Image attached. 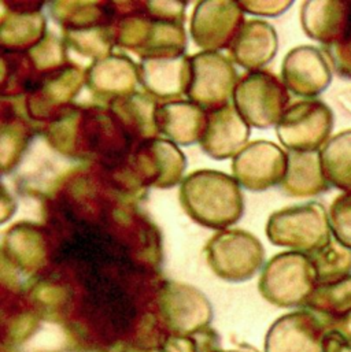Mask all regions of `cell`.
Returning a JSON list of instances; mask_svg holds the SVG:
<instances>
[{
  "label": "cell",
  "mask_w": 351,
  "mask_h": 352,
  "mask_svg": "<svg viewBox=\"0 0 351 352\" xmlns=\"http://www.w3.org/2000/svg\"><path fill=\"white\" fill-rule=\"evenodd\" d=\"M40 7L12 12L8 15V21L3 19L1 43L4 48L8 47L10 52L25 47L33 48L44 38L45 18L40 12Z\"/></svg>",
  "instance_id": "obj_23"
},
{
  "label": "cell",
  "mask_w": 351,
  "mask_h": 352,
  "mask_svg": "<svg viewBox=\"0 0 351 352\" xmlns=\"http://www.w3.org/2000/svg\"><path fill=\"white\" fill-rule=\"evenodd\" d=\"M250 125L242 118L233 103L207 111V122L200 139L203 151L213 160L235 158L247 144Z\"/></svg>",
  "instance_id": "obj_13"
},
{
  "label": "cell",
  "mask_w": 351,
  "mask_h": 352,
  "mask_svg": "<svg viewBox=\"0 0 351 352\" xmlns=\"http://www.w3.org/2000/svg\"><path fill=\"white\" fill-rule=\"evenodd\" d=\"M335 98H337V103L341 107V110L351 117V85L338 91Z\"/></svg>",
  "instance_id": "obj_31"
},
{
  "label": "cell",
  "mask_w": 351,
  "mask_h": 352,
  "mask_svg": "<svg viewBox=\"0 0 351 352\" xmlns=\"http://www.w3.org/2000/svg\"><path fill=\"white\" fill-rule=\"evenodd\" d=\"M189 84L187 98L206 111L232 103L239 82L237 72L229 58L215 51L189 56Z\"/></svg>",
  "instance_id": "obj_7"
},
{
  "label": "cell",
  "mask_w": 351,
  "mask_h": 352,
  "mask_svg": "<svg viewBox=\"0 0 351 352\" xmlns=\"http://www.w3.org/2000/svg\"><path fill=\"white\" fill-rule=\"evenodd\" d=\"M140 168L150 182L160 188H171L180 179L185 168V158L175 143L150 139L142 143L139 153Z\"/></svg>",
  "instance_id": "obj_19"
},
{
  "label": "cell",
  "mask_w": 351,
  "mask_h": 352,
  "mask_svg": "<svg viewBox=\"0 0 351 352\" xmlns=\"http://www.w3.org/2000/svg\"><path fill=\"white\" fill-rule=\"evenodd\" d=\"M319 285L309 255L286 251L275 255L261 270L258 291L272 306L280 309L305 307Z\"/></svg>",
  "instance_id": "obj_2"
},
{
  "label": "cell",
  "mask_w": 351,
  "mask_h": 352,
  "mask_svg": "<svg viewBox=\"0 0 351 352\" xmlns=\"http://www.w3.org/2000/svg\"><path fill=\"white\" fill-rule=\"evenodd\" d=\"M288 165V153L277 144L257 140L247 144L232 164L233 178L248 190H266L281 185Z\"/></svg>",
  "instance_id": "obj_9"
},
{
  "label": "cell",
  "mask_w": 351,
  "mask_h": 352,
  "mask_svg": "<svg viewBox=\"0 0 351 352\" xmlns=\"http://www.w3.org/2000/svg\"><path fill=\"white\" fill-rule=\"evenodd\" d=\"M306 310L316 314L328 328H341L351 320V276L335 283L319 284L309 298Z\"/></svg>",
  "instance_id": "obj_21"
},
{
  "label": "cell",
  "mask_w": 351,
  "mask_h": 352,
  "mask_svg": "<svg viewBox=\"0 0 351 352\" xmlns=\"http://www.w3.org/2000/svg\"><path fill=\"white\" fill-rule=\"evenodd\" d=\"M239 4L243 11H248L250 14L279 16L292 6V1H242Z\"/></svg>",
  "instance_id": "obj_29"
},
{
  "label": "cell",
  "mask_w": 351,
  "mask_h": 352,
  "mask_svg": "<svg viewBox=\"0 0 351 352\" xmlns=\"http://www.w3.org/2000/svg\"><path fill=\"white\" fill-rule=\"evenodd\" d=\"M140 81L139 66L127 55H107L95 60L87 70L85 82L98 98L124 99L135 94Z\"/></svg>",
  "instance_id": "obj_14"
},
{
  "label": "cell",
  "mask_w": 351,
  "mask_h": 352,
  "mask_svg": "<svg viewBox=\"0 0 351 352\" xmlns=\"http://www.w3.org/2000/svg\"><path fill=\"white\" fill-rule=\"evenodd\" d=\"M323 352H351V333L342 328H328L323 342Z\"/></svg>",
  "instance_id": "obj_30"
},
{
  "label": "cell",
  "mask_w": 351,
  "mask_h": 352,
  "mask_svg": "<svg viewBox=\"0 0 351 352\" xmlns=\"http://www.w3.org/2000/svg\"><path fill=\"white\" fill-rule=\"evenodd\" d=\"M284 193L292 197H315L330 189L319 153H288V165L281 182Z\"/></svg>",
  "instance_id": "obj_20"
},
{
  "label": "cell",
  "mask_w": 351,
  "mask_h": 352,
  "mask_svg": "<svg viewBox=\"0 0 351 352\" xmlns=\"http://www.w3.org/2000/svg\"><path fill=\"white\" fill-rule=\"evenodd\" d=\"M142 85L156 98L173 102L185 95L189 84V58L185 55L142 58L139 66Z\"/></svg>",
  "instance_id": "obj_16"
},
{
  "label": "cell",
  "mask_w": 351,
  "mask_h": 352,
  "mask_svg": "<svg viewBox=\"0 0 351 352\" xmlns=\"http://www.w3.org/2000/svg\"><path fill=\"white\" fill-rule=\"evenodd\" d=\"M334 124V111L327 103L304 99L288 106L276 132L288 153H319L332 138Z\"/></svg>",
  "instance_id": "obj_6"
},
{
  "label": "cell",
  "mask_w": 351,
  "mask_h": 352,
  "mask_svg": "<svg viewBox=\"0 0 351 352\" xmlns=\"http://www.w3.org/2000/svg\"><path fill=\"white\" fill-rule=\"evenodd\" d=\"M301 25L312 40L330 47L341 41L351 28V1H305Z\"/></svg>",
  "instance_id": "obj_15"
},
{
  "label": "cell",
  "mask_w": 351,
  "mask_h": 352,
  "mask_svg": "<svg viewBox=\"0 0 351 352\" xmlns=\"http://www.w3.org/2000/svg\"><path fill=\"white\" fill-rule=\"evenodd\" d=\"M332 70L342 78L351 80V28L346 36L330 47H324Z\"/></svg>",
  "instance_id": "obj_28"
},
{
  "label": "cell",
  "mask_w": 351,
  "mask_h": 352,
  "mask_svg": "<svg viewBox=\"0 0 351 352\" xmlns=\"http://www.w3.org/2000/svg\"><path fill=\"white\" fill-rule=\"evenodd\" d=\"M324 176L331 186L351 192V129L332 136L320 150Z\"/></svg>",
  "instance_id": "obj_24"
},
{
  "label": "cell",
  "mask_w": 351,
  "mask_h": 352,
  "mask_svg": "<svg viewBox=\"0 0 351 352\" xmlns=\"http://www.w3.org/2000/svg\"><path fill=\"white\" fill-rule=\"evenodd\" d=\"M206 122L207 111L189 100L165 102L156 113L158 133L180 146L200 143Z\"/></svg>",
  "instance_id": "obj_17"
},
{
  "label": "cell",
  "mask_w": 351,
  "mask_h": 352,
  "mask_svg": "<svg viewBox=\"0 0 351 352\" xmlns=\"http://www.w3.org/2000/svg\"><path fill=\"white\" fill-rule=\"evenodd\" d=\"M317 276L319 284L335 283L351 276V248L337 239L309 255Z\"/></svg>",
  "instance_id": "obj_25"
},
{
  "label": "cell",
  "mask_w": 351,
  "mask_h": 352,
  "mask_svg": "<svg viewBox=\"0 0 351 352\" xmlns=\"http://www.w3.org/2000/svg\"><path fill=\"white\" fill-rule=\"evenodd\" d=\"M324 322L304 309L279 317L268 329L264 352H323Z\"/></svg>",
  "instance_id": "obj_12"
},
{
  "label": "cell",
  "mask_w": 351,
  "mask_h": 352,
  "mask_svg": "<svg viewBox=\"0 0 351 352\" xmlns=\"http://www.w3.org/2000/svg\"><path fill=\"white\" fill-rule=\"evenodd\" d=\"M45 247L41 233L32 223H17L4 236L3 259L21 272H34L44 262Z\"/></svg>",
  "instance_id": "obj_22"
},
{
  "label": "cell",
  "mask_w": 351,
  "mask_h": 352,
  "mask_svg": "<svg viewBox=\"0 0 351 352\" xmlns=\"http://www.w3.org/2000/svg\"><path fill=\"white\" fill-rule=\"evenodd\" d=\"M161 317L176 336H192L207 328L213 321L210 300L198 288L168 281L158 292Z\"/></svg>",
  "instance_id": "obj_8"
},
{
  "label": "cell",
  "mask_w": 351,
  "mask_h": 352,
  "mask_svg": "<svg viewBox=\"0 0 351 352\" xmlns=\"http://www.w3.org/2000/svg\"><path fill=\"white\" fill-rule=\"evenodd\" d=\"M220 338L217 332L207 328L192 336H176L169 338L160 352H220Z\"/></svg>",
  "instance_id": "obj_26"
},
{
  "label": "cell",
  "mask_w": 351,
  "mask_h": 352,
  "mask_svg": "<svg viewBox=\"0 0 351 352\" xmlns=\"http://www.w3.org/2000/svg\"><path fill=\"white\" fill-rule=\"evenodd\" d=\"M220 352H261L258 351L255 347L248 346V344H240L239 347L231 349V350H221Z\"/></svg>",
  "instance_id": "obj_32"
},
{
  "label": "cell",
  "mask_w": 351,
  "mask_h": 352,
  "mask_svg": "<svg viewBox=\"0 0 351 352\" xmlns=\"http://www.w3.org/2000/svg\"><path fill=\"white\" fill-rule=\"evenodd\" d=\"M334 70L323 50L313 45L292 48L283 59L281 81L294 95L315 99L332 82Z\"/></svg>",
  "instance_id": "obj_10"
},
{
  "label": "cell",
  "mask_w": 351,
  "mask_h": 352,
  "mask_svg": "<svg viewBox=\"0 0 351 352\" xmlns=\"http://www.w3.org/2000/svg\"><path fill=\"white\" fill-rule=\"evenodd\" d=\"M206 261L211 272L228 283H244L265 265V248L246 230H221L206 244Z\"/></svg>",
  "instance_id": "obj_5"
},
{
  "label": "cell",
  "mask_w": 351,
  "mask_h": 352,
  "mask_svg": "<svg viewBox=\"0 0 351 352\" xmlns=\"http://www.w3.org/2000/svg\"><path fill=\"white\" fill-rule=\"evenodd\" d=\"M277 50L276 29L270 23L258 19L246 22L229 48L232 59L251 72L262 70L276 56Z\"/></svg>",
  "instance_id": "obj_18"
},
{
  "label": "cell",
  "mask_w": 351,
  "mask_h": 352,
  "mask_svg": "<svg viewBox=\"0 0 351 352\" xmlns=\"http://www.w3.org/2000/svg\"><path fill=\"white\" fill-rule=\"evenodd\" d=\"M328 217L332 237L351 248V192H343L332 200Z\"/></svg>",
  "instance_id": "obj_27"
},
{
  "label": "cell",
  "mask_w": 351,
  "mask_h": 352,
  "mask_svg": "<svg viewBox=\"0 0 351 352\" xmlns=\"http://www.w3.org/2000/svg\"><path fill=\"white\" fill-rule=\"evenodd\" d=\"M243 25V8L237 1H202L193 10L191 34L204 51L231 48Z\"/></svg>",
  "instance_id": "obj_11"
},
{
  "label": "cell",
  "mask_w": 351,
  "mask_h": 352,
  "mask_svg": "<svg viewBox=\"0 0 351 352\" xmlns=\"http://www.w3.org/2000/svg\"><path fill=\"white\" fill-rule=\"evenodd\" d=\"M273 245L312 255L332 240L328 210L319 201H309L273 212L266 225Z\"/></svg>",
  "instance_id": "obj_3"
},
{
  "label": "cell",
  "mask_w": 351,
  "mask_h": 352,
  "mask_svg": "<svg viewBox=\"0 0 351 352\" xmlns=\"http://www.w3.org/2000/svg\"><path fill=\"white\" fill-rule=\"evenodd\" d=\"M232 103L250 126L268 129L281 120L288 109L290 95L281 78L258 70L239 78Z\"/></svg>",
  "instance_id": "obj_4"
},
{
  "label": "cell",
  "mask_w": 351,
  "mask_h": 352,
  "mask_svg": "<svg viewBox=\"0 0 351 352\" xmlns=\"http://www.w3.org/2000/svg\"><path fill=\"white\" fill-rule=\"evenodd\" d=\"M180 203L196 223L217 230L236 223L244 210L237 181L215 170H198L185 177Z\"/></svg>",
  "instance_id": "obj_1"
}]
</instances>
